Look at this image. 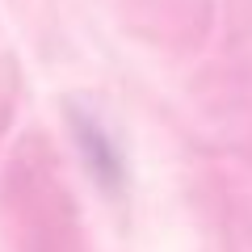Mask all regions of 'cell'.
Here are the masks:
<instances>
[{
	"label": "cell",
	"mask_w": 252,
	"mask_h": 252,
	"mask_svg": "<svg viewBox=\"0 0 252 252\" xmlns=\"http://www.w3.org/2000/svg\"><path fill=\"white\" fill-rule=\"evenodd\" d=\"M72 122H76V139H80V147L89 152V164H93V172H97L101 181H109V185H114V181L122 177V160H118V152L109 147L105 130H101L97 122H89L84 114H72Z\"/></svg>",
	"instance_id": "obj_1"
}]
</instances>
